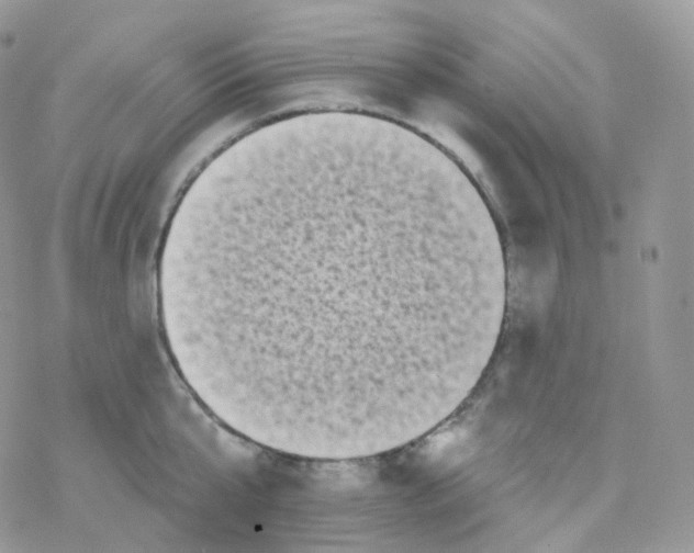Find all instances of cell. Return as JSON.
<instances>
[{
	"mask_svg": "<svg viewBox=\"0 0 694 553\" xmlns=\"http://www.w3.org/2000/svg\"><path fill=\"white\" fill-rule=\"evenodd\" d=\"M238 237L275 249L279 296L230 307L258 393L303 426L363 431L443 408L489 363L503 253L435 193L356 171L287 183Z\"/></svg>",
	"mask_w": 694,
	"mask_h": 553,
	"instance_id": "1",
	"label": "cell"
}]
</instances>
